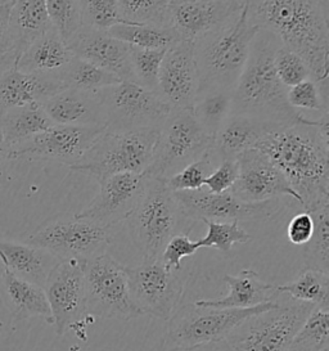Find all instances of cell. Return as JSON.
Instances as JSON below:
<instances>
[{
	"instance_id": "d590c367",
	"label": "cell",
	"mask_w": 329,
	"mask_h": 351,
	"mask_svg": "<svg viewBox=\"0 0 329 351\" xmlns=\"http://www.w3.org/2000/svg\"><path fill=\"white\" fill-rule=\"evenodd\" d=\"M314 233L304 246L305 268L329 274V205L310 211Z\"/></svg>"
},
{
	"instance_id": "b9f144b4",
	"label": "cell",
	"mask_w": 329,
	"mask_h": 351,
	"mask_svg": "<svg viewBox=\"0 0 329 351\" xmlns=\"http://www.w3.org/2000/svg\"><path fill=\"white\" fill-rule=\"evenodd\" d=\"M214 171L211 161V151L206 152L195 162L185 166L183 170L169 178L164 183L171 192L183 191H199L205 186V180Z\"/></svg>"
},
{
	"instance_id": "9a60e30c",
	"label": "cell",
	"mask_w": 329,
	"mask_h": 351,
	"mask_svg": "<svg viewBox=\"0 0 329 351\" xmlns=\"http://www.w3.org/2000/svg\"><path fill=\"white\" fill-rule=\"evenodd\" d=\"M185 219L217 223H239L243 220H265L280 211L282 204L270 199L260 204H246L230 191L214 195L206 189L173 192Z\"/></svg>"
},
{
	"instance_id": "f6af8a7d",
	"label": "cell",
	"mask_w": 329,
	"mask_h": 351,
	"mask_svg": "<svg viewBox=\"0 0 329 351\" xmlns=\"http://www.w3.org/2000/svg\"><path fill=\"white\" fill-rule=\"evenodd\" d=\"M199 248L198 241H192L188 233H180L167 242L160 260L166 268L179 271L182 269V260L195 255Z\"/></svg>"
},
{
	"instance_id": "9c48e42d",
	"label": "cell",
	"mask_w": 329,
	"mask_h": 351,
	"mask_svg": "<svg viewBox=\"0 0 329 351\" xmlns=\"http://www.w3.org/2000/svg\"><path fill=\"white\" fill-rule=\"evenodd\" d=\"M317 306L289 299L245 320L226 340L234 351H287Z\"/></svg>"
},
{
	"instance_id": "2e32d148",
	"label": "cell",
	"mask_w": 329,
	"mask_h": 351,
	"mask_svg": "<svg viewBox=\"0 0 329 351\" xmlns=\"http://www.w3.org/2000/svg\"><path fill=\"white\" fill-rule=\"evenodd\" d=\"M104 132L103 126L53 125L47 132L12 148L7 158L44 160L72 167L82 161Z\"/></svg>"
},
{
	"instance_id": "8fae6325",
	"label": "cell",
	"mask_w": 329,
	"mask_h": 351,
	"mask_svg": "<svg viewBox=\"0 0 329 351\" xmlns=\"http://www.w3.org/2000/svg\"><path fill=\"white\" fill-rule=\"evenodd\" d=\"M88 315L103 319L130 320L142 313L130 296L125 267L108 254L82 263Z\"/></svg>"
},
{
	"instance_id": "603a6c76",
	"label": "cell",
	"mask_w": 329,
	"mask_h": 351,
	"mask_svg": "<svg viewBox=\"0 0 329 351\" xmlns=\"http://www.w3.org/2000/svg\"><path fill=\"white\" fill-rule=\"evenodd\" d=\"M64 89L57 76L23 73L12 69L0 77V114L12 108L41 104Z\"/></svg>"
},
{
	"instance_id": "3957f363",
	"label": "cell",
	"mask_w": 329,
	"mask_h": 351,
	"mask_svg": "<svg viewBox=\"0 0 329 351\" xmlns=\"http://www.w3.org/2000/svg\"><path fill=\"white\" fill-rule=\"evenodd\" d=\"M282 43L258 30L251 43L243 71L232 92V114L246 116L271 129L302 124L308 117L287 102V88L278 79L274 58Z\"/></svg>"
},
{
	"instance_id": "5b68a950",
	"label": "cell",
	"mask_w": 329,
	"mask_h": 351,
	"mask_svg": "<svg viewBox=\"0 0 329 351\" xmlns=\"http://www.w3.org/2000/svg\"><path fill=\"white\" fill-rule=\"evenodd\" d=\"M184 219L164 180L147 179L143 192L126 220L134 246L144 260H158L167 242L180 234V221Z\"/></svg>"
},
{
	"instance_id": "ac0fdd59",
	"label": "cell",
	"mask_w": 329,
	"mask_h": 351,
	"mask_svg": "<svg viewBox=\"0 0 329 351\" xmlns=\"http://www.w3.org/2000/svg\"><path fill=\"white\" fill-rule=\"evenodd\" d=\"M147 178L143 174L123 173L99 180V192L75 217L99 227L113 229L132 214L143 192Z\"/></svg>"
},
{
	"instance_id": "7bdbcfd3",
	"label": "cell",
	"mask_w": 329,
	"mask_h": 351,
	"mask_svg": "<svg viewBox=\"0 0 329 351\" xmlns=\"http://www.w3.org/2000/svg\"><path fill=\"white\" fill-rule=\"evenodd\" d=\"M208 230L205 237L198 239L201 247H215L229 252L236 243H247L252 237L238 223L204 221Z\"/></svg>"
},
{
	"instance_id": "30bf717a",
	"label": "cell",
	"mask_w": 329,
	"mask_h": 351,
	"mask_svg": "<svg viewBox=\"0 0 329 351\" xmlns=\"http://www.w3.org/2000/svg\"><path fill=\"white\" fill-rule=\"evenodd\" d=\"M277 301L247 309H212L199 308L195 304L175 311L169 319V349L193 348L211 342L224 341L245 320L271 309Z\"/></svg>"
},
{
	"instance_id": "836d02e7",
	"label": "cell",
	"mask_w": 329,
	"mask_h": 351,
	"mask_svg": "<svg viewBox=\"0 0 329 351\" xmlns=\"http://www.w3.org/2000/svg\"><path fill=\"white\" fill-rule=\"evenodd\" d=\"M170 0H117L123 25L173 29Z\"/></svg>"
},
{
	"instance_id": "7a4b0ae2",
	"label": "cell",
	"mask_w": 329,
	"mask_h": 351,
	"mask_svg": "<svg viewBox=\"0 0 329 351\" xmlns=\"http://www.w3.org/2000/svg\"><path fill=\"white\" fill-rule=\"evenodd\" d=\"M247 19L258 30L271 32L284 48L308 64L311 80L328 82V1H247Z\"/></svg>"
},
{
	"instance_id": "f35d334b",
	"label": "cell",
	"mask_w": 329,
	"mask_h": 351,
	"mask_svg": "<svg viewBox=\"0 0 329 351\" xmlns=\"http://www.w3.org/2000/svg\"><path fill=\"white\" fill-rule=\"evenodd\" d=\"M166 51H148L130 47L134 82L144 89L158 94V73Z\"/></svg>"
},
{
	"instance_id": "f1b7e54d",
	"label": "cell",
	"mask_w": 329,
	"mask_h": 351,
	"mask_svg": "<svg viewBox=\"0 0 329 351\" xmlns=\"http://www.w3.org/2000/svg\"><path fill=\"white\" fill-rule=\"evenodd\" d=\"M3 289L5 302L14 319L41 317L51 324V308L44 289L13 276L5 269L3 271Z\"/></svg>"
},
{
	"instance_id": "816d5d0a",
	"label": "cell",
	"mask_w": 329,
	"mask_h": 351,
	"mask_svg": "<svg viewBox=\"0 0 329 351\" xmlns=\"http://www.w3.org/2000/svg\"><path fill=\"white\" fill-rule=\"evenodd\" d=\"M7 154H8V151H7L5 145L3 143V138H1V133H0V161L7 157Z\"/></svg>"
},
{
	"instance_id": "c3c4849f",
	"label": "cell",
	"mask_w": 329,
	"mask_h": 351,
	"mask_svg": "<svg viewBox=\"0 0 329 351\" xmlns=\"http://www.w3.org/2000/svg\"><path fill=\"white\" fill-rule=\"evenodd\" d=\"M14 1L0 0V54L13 53L10 40V13Z\"/></svg>"
},
{
	"instance_id": "4fadbf2b",
	"label": "cell",
	"mask_w": 329,
	"mask_h": 351,
	"mask_svg": "<svg viewBox=\"0 0 329 351\" xmlns=\"http://www.w3.org/2000/svg\"><path fill=\"white\" fill-rule=\"evenodd\" d=\"M130 296L142 315L169 320L174 315L184 285L175 270L167 269L158 260H144L143 264L125 267Z\"/></svg>"
},
{
	"instance_id": "4dcf8cb0",
	"label": "cell",
	"mask_w": 329,
	"mask_h": 351,
	"mask_svg": "<svg viewBox=\"0 0 329 351\" xmlns=\"http://www.w3.org/2000/svg\"><path fill=\"white\" fill-rule=\"evenodd\" d=\"M277 292L298 302L329 308V274L305 268L295 280L277 286Z\"/></svg>"
},
{
	"instance_id": "1f68e13d",
	"label": "cell",
	"mask_w": 329,
	"mask_h": 351,
	"mask_svg": "<svg viewBox=\"0 0 329 351\" xmlns=\"http://www.w3.org/2000/svg\"><path fill=\"white\" fill-rule=\"evenodd\" d=\"M108 34L130 47L148 51H167L176 43L182 42L174 29H158L151 26L116 25Z\"/></svg>"
},
{
	"instance_id": "f546056e",
	"label": "cell",
	"mask_w": 329,
	"mask_h": 351,
	"mask_svg": "<svg viewBox=\"0 0 329 351\" xmlns=\"http://www.w3.org/2000/svg\"><path fill=\"white\" fill-rule=\"evenodd\" d=\"M53 125L41 104L12 108L0 114V133L8 152L12 148L47 132Z\"/></svg>"
},
{
	"instance_id": "681fc988",
	"label": "cell",
	"mask_w": 329,
	"mask_h": 351,
	"mask_svg": "<svg viewBox=\"0 0 329 351\" xmlns=\"http://www.w3.org/2000/svg\"><path fill=\"white\" fill-rule=\"evenodd\" d=\"M166 351H234L232 346L226 342V340L219 341V342H211L193 348H175V349H167Z\"/></svg>"
},
{
	"instance_id": "484cf974",
	"label": "cell",
	"mask_w": 329,
	"mask_h": 351,
	"mask_svg": "<svg viewBox=\"0 0 329 351\" xmlns=\"http://www.w3.org/2000/svg\"><path fill=\"white\" fill-rule=\"evenodd\" d=\"M10 40L19 58L30 45L51 29L44 0L14 1L10 13Z\"/></svg>"
},
{
	"instance_id": "7402d4cb",
	"label": "cell",
	"mask_w": 329,
	"mask_h": 351,
	"mask_svg": "<svg viewBox=\"0 0 329 351\" xmlns=\"http://www.w3.org/2000/svg\"><path fill=\"white\" fill-rule=\"evenodd\" d=\"M41 107L54 125L106 128L104 107L98 93L64 89L42 102Z\"/></svg>"
},
{
	"instance_id": "60d3db41",
	"label": "cell",
	"mask_w": 329,
	"mask_h": 351,
	"mask_svg": "<svg viewBox=\"0 0 329 351\" xmlns=\"http://www.w3.org/2000/svg\"><path fill=\"white\" fill-rule=\"evenodd\" d=\"M84 27L95 32H108L113 26L123 25L117 0L82 1Z\"/></svg>"
},
{
	"instance_id": "7dc6e473",
	"label": "cell",
	"mask_w": 329,
	"mask_h": 351,
	"mask_svg": "<svg viewBox=\"0 0 329 351\" xmlns=\"http://www.w3.org/2000/svg\"><path fill=\"white\" fill-rule=\"evenodd\" d=\"M314 233V220L308 211H302L291 219L287 228L288 241L297 246H305Z\"/></svg>"
},
{
	"instance_id": "6da1fadb",
	"label": "cell",
	"mask_w": 329,
	"mask_h": 351,
	"mask_svg": "<svg viewBox=\"0 0 329 351\" xmlns=\"http://www.w3.org/2000/svg\"><path fill=\"white\" fill-rule=\"evenodd\" d=\"M328 114L263 135L255 148L286 176L304 211L329 205Z\"/></svg>"
},
{
	"instance_id": "52a82bcc",
	"label": "cell",
	"mask_w": 329,
	"mask_h": 351,
	"mask_svg": "<svg viewBox=\"0 0 329 351\" xmlns=\"http://www.w3.org/2000/svg\"><path fill=\"white\" fill-rule=\"evenodd\" d=\"M212 145L214 138L202 130L192 111L173 108L158 129L154 157L143 176L166 182L211 151Z\"/></svg>"
},
{
	"instance_id": "bcb514c9",
	"label": "cell",
	"mask_w": 329,
	"mask_h": 351,
	"mask_svg": "<svg viewBox=\"0 0 329 351\" xmlns=\"http://www.w3.org/2000/svg\"><path fill=\"white\" fill-rule=\"evenodd\" d=\"M238 178L236 161H221L205 180L207 191L214 195H220L232 189Z\"/></svg>"
},
{
	"instance_id": "d6986e66",
	"label": "cell",
	"mask_w": 329,
	"mask_h": 351,
	"mask_svg": "<svg viewBox=\"0 0 329 351\" xmlns=\"http://www.w3.org/2000/svg\"><path fill=\"white\" fill-rule=\"evenodd\" d=\"M158 95L173 108L192 111L198 95L193 43H176L164 53L158 73Z\"/></svg>"
},
{
	"instance_id": "d4e9b609",
	"label": "cell",
	"mask_w": 329,
	"mask_h": 351,
	"mask_svg": "<svg viewBox=\"0 0 329 351\" xmlns=\"http://www.w3.org/2000/svg\"><path fill=\"white\" fill-rule=\"evenodd\" d=\"M0 260L4 269L13 276L44 287L53 267L58 260L44 250L25 242L0 239Z\"/></svg>"
},
{
	"instance_id": "f907efd6",
	"label": "cell",
	"mask_w": 329,
	"mask_h": 351,
	"mask_svg": "<svg viewBox=\"0 0 329 351\" xmlns=\"http://www.w3.org/2000/svg\"><path fill=\"white\" fill-rule=\"evenodd\" d=\"M17 57L14 53H3L0 54V77L5 73H8L16 66Z\"/></svg>"
},
{
	"instance_id": "44dd1931",
	"label": "cell",
	"mask_w": 329,
	"mask_h": 351,
	"mask_svg": "<svg viewBox=\"0 0 329 351\" xmlns=\"http://www.w3.org/2000/svg\"><path fill=\"white\" fill-rule=\"evenodd\" d=\"M73 57L92 63L121 82H134L130 45L112 38L108 32L82 27L69 45Z\"/></svg>"
},
{
	"instance_id": "e0dca14e",
	"label": "cell",
	"mask_w": 329,
	"mask_h": 351,
	"mask_svg": "<svg viewBox=\"0 0 329 351\" xmlns=\"http://www.w3.org/2000/svg\"><path fill=\"white\" fill-rule=\"evenodd\" d=\"M238 178L230 192L246 204H260L279 197H292L302 206L301 198L288 183L286 176L267 156L256 148L236 158Z\"/></svg>"
},
{
	"instance_id": "8992f818",
	"label": "cell",
	"mask_w": 329,
	"mask_h": 351,
	"mask_svg": "<svg viewBox=\"0 0 329 351\" xmlns=\"http://www.w3.org/2000/svg\"><path fill=\"white\" fill-rule=\"evenodd\" d=\"M158 129L129 133L104 132L82 161L70 169L94 176L98 182L123 173L144 174L154 157Z\"/></svg>"
},
{
	"instance_id": "7c38bea8",
	"label": "cell",
	"mask_w": 329,
	"mask_h": 351,
	"mask_svg": "<svg viewBox=\"0 0 329 351\" xmlns=\"http://www.w3.org/2000/svg\"><path fill=\"white\" fill-rule=\"evenodd\" d=\"M98 94L104 107L108 133L158 129L173 110L158 94L132 82H121Z\"/></svg>"
},
{
	"instance_id": "5bb4252c",
	"label": "cell",
	"mask_w": 329,
	"mask_h": 351,
	"mask_svg": "<svg viewBox=\"0 0 329 351\" xmlns=\"http://www.w3.org/2000/svg\"><path fill=\"white\" fill-rule=\"evenodd\" d=\"M42 289L51 308V324L58 336L82 326V322L89 317L82 261H58Z\"/></svg>"
},
{
	"instance_id": "ab89813d",
	"label": "cell",
	"mask_w": 329,
	"mask_h": 351,
	"mask_svg": "<svg viewBox=\"0 0 329 351\" xmlns=\"http://www.w3.org/2000/svg\"><path fill=\"white\" fill-rule=\"evenodd\" d=\"M327 88V83L317 84L313 80H306L296 86L288 88V104L296 111L308 110L317 111L321 114H328Z\"/></svg>"
},
{
	"instance_id": "4316f807",
	"label": "cell",
	"mask_w": 329,
	"mask_h": 351,
	"mask_svg": "<svg viewBox=\"0 0 329 351\" xmlns=\"http://www.w3.org/2000/svg\"><path fill=\"white\" fill-rule=\"evenodd\" d=\"M73 60L70 48L51 27L30 45L16 61L14 69L23 73L57 76Z\"/></svg>"
},
{
	"instance_id": "ee69618b",
	"label": "cell",
	"mask_w": 329,
	"mask_h": 351,
	"mask_svg": "<svg viewBox=\"0 0 329 351\" xmlns=\"http://www.w3.org/2000/svg\"><path fill=\"white\" fill-rule=\"evenodd\" d=\"M278 79L284 88H292L306 80H311L308 64L296 53L288 51L283 45L278 49L274 58Z\"/></svg>"
},
{
	"instance_id": "d6a6232c",
	"label": "cell",
	"mask_w": 329,
	"mask_h": 351,
	"mask_svg": "<svg viewBox=\"0 0 329 351\" xmlns=\"http://www.w3.org/2000/svg\"><path fill=\"white\" fill-rule=\"evenodd\" d=\"M58 79L66 89H76L86 93H98L102 89L121 83L112 73L76 57H73L69 66L58 75Z\"/></svg>"
},
{
	"instance_id": "8d00e7d4",
	"label": "cell",
	"mask_w": 329,
	"mask_h": 351,
	"mask_svg": "<svg viewBox=\"0 0 329 351\" xmlns=\"http://www.w3.org/2000/svg\"><path fill=\"white\" fill-rule=\"evenodd\" d=\"M327 349H329V308H315L291 341L287 351Z\"/></svg>"
},
{
	"instance_id": "cb8c5ba5",
	"label": "cell",
	"mask_w": 329,
	"mask_h": 351,
	"mask_svg": "<svg viewBox=\"0 0 329 351\" xmlns=\"http://www.w3.org/2000/svg\"><path fill=\"white\" fill-rule=\"evenodd\" d=\"M224 280L229 286L226 296L220 299L198 300L195 305L212 309H247L276 301L279 296L277 286L263 282L252 269H243L238 276L226 274Z\"/></svg>"
},
{
	"instance_id": "e575fe53",
	"label": "cell",
	"mask_w": 329,
	"mask_h": 351,
	"mask_svg": "<svg viewBox=\"0 0 329 351\" xmlns=\"http://www.w3.org/2000/svg\"><path fill=\"white\" fill-rule=\"evenodd\" d=\"M232 114V92L219 90L197 98L192 108L195 121L206 134L215 138L220 128Z\"/></svg>"
},
{
	"instance_id": "f5cc1de1",
	"label": "cell",
	"mask_w": 329,
	"mask_h": 351,
	"mask_svg": "<svg viewBox=\"0 0 329 351\" xmlns=\"http://www.w3.org/2000/svg\"><path fill=\"white\" fill-rule=\"evenodd\" d=\"M324 351H329V349H327V350H324Z\"/></svg>"
},
{
	"instance_id": "ffe728a7",
	"label": "cell",
	"mask_w": 329,
	"mask_h": 351,
	"mask_svg": "<svg viewBox=\"0 0 329 351\" xmlns=\"http://www.w3.org/2000/svg\"><path fill=\"white\" fill-rule=\"evenodd\" d=\"M245 1H169L171 26L182 40L193 43L215 32L241 11Z\"/></svg>"
},
{
	"instance_id": "83f0119b",
	"label": "cell",
	"mask_w": 329,
	"mask_h": 351,
	"mask_svg": "<svg viewBox=\"0 0 329 351\" xmlns=\"http://www.w3.org/2000/svg\"><path fill=\"white\" fill-rule=\"evenodd\" d=\"M274 130L246 116L230 114L214 138L212 151L221 161H236L248 149L255 148L263 135Z\"/></svg>"
},
{
	"instance_id": "ba28073f",
	"label": "cell",
	"mask_w": 329,
	"mask_h": 351,
	"mask_svg": "<svg viewBox=\"0 0 329 351\" xmlns=\"http://www.w3.org/2000/svg\"><path fill=\"white\" fill-rule=\"evenodd\" d=\"M114 234L112 229L99 227L79 217L49 219L27 233L22 242L44 250L58 261H86L104 254Z\"/></svg>"
},
{
	"instance_id": "74e56055",
	"label": "cell",
	"mask_w": 329,
	"mask_h": 351,
	"mask_svg": "<svg viewBox=\"0 0 329 351\" xmlns=\"http://www.w3.org/2000/svg\"><path fill=\"white\" fill-rule=\"evenodd\" d=\"M45 3L51 27L69 45L84 27L82 1L48 0Z\"/></svg>"
},
{
	"instance_id": "277c9868",
	"label": "cell",
	"mask_w": 329,
	"mask_h": 351,
	"mask_svg": "<svg viewBox=\"0 0 329 351\" xmlns=\"http://www.w3.org/2000/svg\"><path fill=\"white\" fill-rule=\"evenodd\" d=\"M258 32L243 8L201 40L195 43L198 71V97L212 92H233L247 62L251 43Z\"/></svg>"
}]
</instances>
